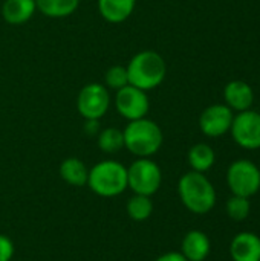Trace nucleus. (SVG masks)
I'll list each match as a JSON object with an SVG mask.
<instances>
[{"instance_id":"f257e3e1","label":"nucleus","mask_w":260,"mask_h":261,"mask_svg":"<svg viewBox=\"0 0 260 261\" xmlns=\"http://www.w3.org/2000/svg\"><path fill=\"white\" fill-rule=\"evenodd\" d=\"M182 205L193 214L204 216L216 205V190L204 173L188 171L178 182Z\"/></svg>"},{"instance_id":"f03ea898","label":"nucleus","mask_w":260,"mask_h":261,"mask_svg":"<svg viewBox=\"0 0 260 261\" xmlns=\"http://www.w3.org/2000/svg\"><path fill=\"white\" fill-rule=\"evenodd\" d=\"M129 84L144 92L153 90L164 81L167 66L164 58L155 50H141L132 57L126 66Z\"/></svg>"},{"instance_id":"7ed1b4c3","label":"nucleus","mask_w":260,"mask_h":261,"mask_svg":"<svg viewBox=\"0 0 260 261\" xmlns=\"http://www.w3.org/2000/svg\"><path fill=\"white\" fill-rule=\"evenodd\" d=\"M123 135L124 147L138 158L153 156L159 151L164 141L161 127L147 118L129 121V124L123 130Z\"/></svg>"},{"instance_id":"20e7f679","label":"nucleus","mask_w":260,"mask_h":261,"mask_svg":"<svg viewBox=\"0 0 260 261\" xmlns=\"http://www.w3.org/2000/svg\"><path fill=\"white\" fill-rule=\"evenodd\" d=\"M87 185L101 197H116L127 190V168L116 161H101L89 170Z\"/></svg>"},{"instance_id":"39448f33","label":"nucleus","mask_w":260,"mask_h":261,"mask_svg":"<svg viewBox=\"0 0 260 261\" xmlns=\"http://www.w3.org/2000/svg\"><path fill=\"white\" fill-rule=\"evenodd\" d=\"M161 168L149 158H139L127 168V188L135 194L152 197L161 188Z\"/></svg>"},{"instance_id":"423d86ee","label":"nucleus","mask_w":260,"mask_h":261,"mask_svg":"<svg viewBox=\"0 0 260 261\" xmlns=\"http://www.w3.org/2000/svg\"><path fill=\"white\" fill-rule=\"evenodd\" d=\"M227 184L231 194L251 199L260 190V168L248 159L234 161L228 167Z\"/></svg>"},{"instance_id":"0eeeda50","label":"nucleus","mask_w":260,"mask_h":261,"mask_svg":"<svg viewBox=\"0 0 260 261\" xmlns=\"http://www.w3.org/2000/svg\"><path fill=\"white\" fill-rule=\"evenodd\" d=\"M110 106L109 89L100 83L86 84L77 98V109L86 121L101 119Z\"/></svg>"},{"instance_id":"6e6552de","label":"nucleus","mask_w":260,"mask_h":261,"mask_svg":"<svg viewBox=\"0 0 260 261\" xmlns=\"http://www.w3.org/2000/svg\"><path fill=\"white\" fill-rule=\"evenodd\" d=\"M230 132L239 147L245 150L260 148V113L254 110L239 112L233 118Z\"/></svg>"},{"instance_id":"1a4fd4ad","label":"nucleus","mask_w":260,"mask_h":261,"mask_svg":"<svg viewBox=\"0 0 260 261\" xmlns=\"http://www.w3.org/2000/svg\"><path fill=\"white\" fill-rule=\"evenodd\" d=\"M115 107L123 118H126L127 121H135L146 118L150 109V101L144 90L127 84L123 89L116 90Z\"/></svg>"},{"instance_id":"9d476101","label":"nucleus","mask_w":260,"mask_h":261,"mask_svg":"<svg viewBox=\"0 0 260 261\" xmlns=\"http://www.w3.org/2000/svg\"><path fill=\"white\" fill-rule=\"evenodd\" d=\"M233 118V110L228 106L213 104L201 113L199 128L208 138H219L230 132Z\"/></svg>"},{"instance_id":"9b49d317","label":"nucleus","mask_w":260,"mask_h":261,"mask_svg":"<svg viewBox=\"0 0 260 261\" xmlns=\"http://www.w3.org/2000/svg\"><path fill=\"white\" fill-rule=\"evenodd\" d=\"M233 261H260V237L253 232H239L230 243Z\"/></svg>"},{"instance_id":"f8f14e48","label":"nucleus","mask_w":260,"mask_h":261,"mask_svg":"<svg viewBox=\"0 0 260 261\" xmlns=\"http://www.w3.org/2000/svg\"><path fill=\"white\" fill-rule=\"evenodd\" d=\"M224 99H225V106H228L231 110L244 112L251 109L254 101V92L248 83L234 80L225 86Z\"/></svg>"},{"instance_id":"ddd939ff","label":"nucleus","mask_w":260,"mask_h":261,"mask_svg":"<svg viewBox=\"0 0 260 261\" xmlns=\"http://www.w3.org/2000/svg\"><path fill=\"white\" fill-rule=\"evenodd\" d=\"M211 251L210 239L205 232L193 229L185 234L181 243V254L187 261H204Z\"/></svg>"},{"instance_id":"4468645a","label":"nucleus","mask_w":260,"mask_h":261,"mask_svg":"<svg viewBox=\"0 0 260 261\" xmlns=\"http://www.w3.org/2000/svg\"><path fill=\"white\" fill-rule=\"evenodd\" d=\"M35 0H5L2 5V17L9 24H23L35 14Z\"/></svg>"},{"instance_id":"2eb2a0df","label":"nucleus","mask_w":260,"mask_h":261,"mask_svg":"<svg viewBox=\"0 0 260 261\" xmlns=\"http://www.w3.org/2000/svg\"><path fill=\"white\" fill-rule=\"evenodd\" d=\"M136 0H98L101 17L109 23H123L135 11Z\"/></svg>"},{"instance_id":"dca6fc26","label":"nucleus","mask_w":260,"mask_h":261,"mask_svg":"<svg viewBox=\"0 0 260 261\" xmlns=\"http://www.w3.org/2000/svg\"><path fill=\"white\" fill-rule=\"evenodd\" d=\"M60 176L72 187H83L87 184L89 170L78 158H67L60 165Z\"/></svg>"},{"instance_id":"f3484780","label":"nucleus","mask_w":260,"mask_h":261,"mask_svg":"<svg viewBox=\"0 0 260 261\" xmlns=\"http://www.w3.org/2000/svg\"><path fill=\"white\" fill-rule=\"evenodd\" d=\"M37 9L51 18H64L72 15L78 5L80 0H35Z\"/></svg>"},{"instance_id":"a211bd4d","label":"nucleus","mask_w":260,"mask_h":261,"mask_svg":"<svg viewBox=\"0 0 260 261\" xmlns=\"http://www.w3.org/2000/svg\"><path fill=\"white\" fill-rule=\"evenodd\" d=\"M187 159L192 167V171L205 173L215 165L216 154H215V150L208 144H196L188 150Z\"/></svg>"},{"instance_id":"6ab92c4d","label":"nucleus","mask_w":260,"mask_h":261,"mask_svg":"<svg viewBox=\"0 0 260 261\" xmlns=\"http://www.w3.org/2000/svg\"><path fill=\"white\" fill-rule=\"evenodd\" d=\"M127 214L135 222H144L147 220L153 213V203L149 196L135 194L127 202Z\"/></svg>"},{"instance_id":"aec40b11","label":"nucleus","mask_w":260,"mask_h":261,"mask_svg":"<svg viewBox=\"0 0 260 261\" xmlns=\"http://www.w3.org/2000/svg\"><path fill=\"white\" fill-rule=\"evenodd\" d=\"M98 147L101 151L104 153H116L121 148H124V135L123 130L115 128V127H109L104 128L98 133Z\"/></svg>"},{"instance_id":"412c9836","label":"nucleus","mask_w":260,"mask_h":261,"mask_svg":"<svg viewBox=\"0 0 260 261\" xmlns=\"http://www.w3.org/2000/svg\"><path fill=\"white\" fill-rule=\"evenodd\" d=\"M225 210H227V214H228L230 219H233L236 222H242L251 213V202H250L248 197H242V196H234L233 194L227 200Z\"/></svg>"},{"instance_id":"4be33fe9","label":"nucleus","mask_w":260,"mask_h":261,"mask_svg":"<svg viewBox=\"0 0 260 261\" xmlns=\"http://www.w3.org/2000/svg\"><path fill=\"white\" fill-rule=\"evenodd\" d=\"M104 83L107 89L112 90H120L124 86L129 84V76H127V69L124 66H112L107 69L106 75H104Z\"/></svg>"},{"instance_id":"5701e85b","label":"nucleus","mask_w":260,"mask_h":261,"mask_svg":"<svg viewBox=\"0 0 260 261\" xmlns=\"http://www.w3.org/2000/svg\"><path fill=\"white\" fill-rule=\"evenodd\" d=\"M14 257V243L9 237L0 234V261H11Z\"/></svg>"},{"instance_id":"b1692460","label":"nucleus","mask_w":260,"mask_h":261,"mask_svg":"<svg viewBox=\"0 0 260 261\" xmlns=\"http://www.w3.org/2000/svg\"><path fill=\"white\" fill-rule=\"evenodd\" d=\"M155 261H187L181 252H167L161 257H158Z\"/></svg>"},{"instance_id":"393cba45","label":"nucleus","mask_w":260,"mask_h":261,"mask_svg":"<svg viewBox=\"0 0 260 261\" xmlns=\"http://www.w3.org/2000/svg\"><path fill=\"white\" fill-rule=\"evenodd\" d=\"M259 168H260V167H259Z\"/></svg>"}]
</instances>
